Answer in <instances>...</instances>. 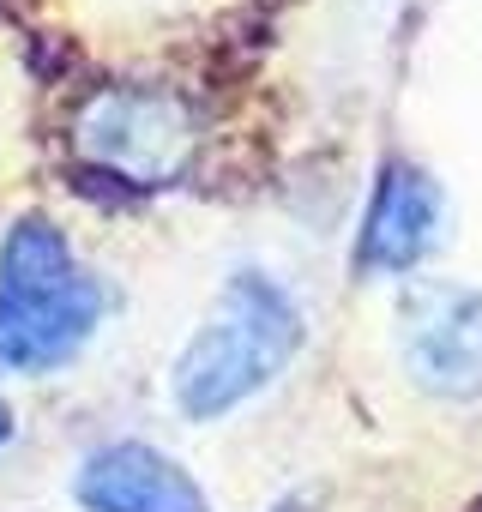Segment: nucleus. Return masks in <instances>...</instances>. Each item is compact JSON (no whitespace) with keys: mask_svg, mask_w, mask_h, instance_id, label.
Listing matches in <instances>:
<instances>
[{"mask_svg":"<svg viewBox=\"0 0 482 512\" xmlns=\"http://www.w3.org/2000/svg\"><path fill=\"white\" fill-rule=\"evenodd\" d=\"M302 350V308L284 284L260 272H235L205 314V326L175 356V404L199 422H217L260 398Z\"/></svg>","mask_w":482,"mask_h":512,"instance_id":"f257e3e1","label":"nucleus"},{"mask_svg":"<svg viewBox=\"0 0 482 512\" xmlns=\"http://www.w3.org/2000/svg\"><path fill=\"white\" fill-rule=\"evenodd\" d=\"M73 151L121 187H175L199 151V115L157 85H103L73 115Z\"/></svg>","mask_w":482,"mask_h":512,"instance_id":"f03ea898","label":"nucleus"},{"mask_svg":"<svg viewBox=\"0 0 482 512\" xmlns=\"http://www.w3.org/2000/svg\"><path fill=\"white\" fill-rule=\"evenodd\" d=\"M398 356L434 398H482V290L416 278L398 296Z\"/></svg>","mask_w":482,"mask_h":512,"instance_id":"7ed1b4c3","label":"nucleus"},{"mask_svg":"<svg viewBox=\"0 0 482 512\" xmlns=\"http://www.w3.org/2000/svg\"><path fill=\"white\" fill-rule=\"evenodd\" d=\"M103 320V284L73 272L67 284H0V374H49L73 362Z\"/></svg>","mask_w":482,"mask_h":512,"instance_id":"20e7f679","label":"nucleus"},{"mask_svg":"<svg viewBox=\"0 0 482 512\" xmlns=\"http://www.w3.org/2000/svg\"><path fill=\"white\" fill-rule=\"evenodd\" d=\"M440 223H446V199H440V181L428 169H416L410 157H392L368 193V211H362V235H356V266L368 278H404L416 272L434 241H440Z\"/></svg>","mask_w":482,"mask_h":512,"instance_id":"39448f33","label":"nucleus"},{"mask_svg":"<svg viewBox=\"0 0 482 512\" xmlns=\"http://www.w3.org/2000/svg\"><path fill=\"white\" fill-rule=\"evenodd\" d=\"M73 494H79L85 512H211L205 488L169 452H157L145 440L97 446L79 464Z\"/></svg>","mask_w":482,"mask_h":512,"instance_id":"423d86ee","label":"nucleus"},{"mask_svg":"<svg viewBox=\"0 0 482 512\" xmlns=\"http://www.w3.org/2000/svg\"><path fill=\"white\" fill-rule=\"evenodd\" d=\"M73 266V247L49 217H19L0 241V284L7 290H37V284H67Z\"/></svg>","mask_w":482,"mask_h":512,"instance_id":"0eeeda50","label":"nucleus"},{"mask_svg":"<svg viewBox=\"0 0 482 512\" xmlns=\"http://www.w3.org/2000/svg\"><path fill=\"white\" fill-rule=\"evenodd\" d=\"M7 440H13V410L0 404V446H7Z\"/></svg>","mask_w":482,"mask_h":512,"instance_id":"6e6552de","label":"nucleus"}]
</instances>
